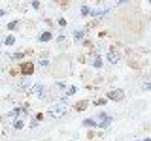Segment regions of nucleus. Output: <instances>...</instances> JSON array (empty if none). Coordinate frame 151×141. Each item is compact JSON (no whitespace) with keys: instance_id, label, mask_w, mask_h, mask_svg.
I'll list each match as a JSON object with an SVG mask.
<instances>
[{"instance_id":"7","label":"nucleus","mask_w":151,"mask_h":141,"mask_svg":"<svg viewBox=\"0 0 151 141\" xmlns=\"http://www.w3.org/2000/svg\"><path fill=\"white\" fill-rule=\"evenodd\" d=\"M51 40H53V32L51 30H44V32L38 34V41H40V43H47V41H51Z\"/></svg>"},{"instance_id":"16","label":"nucleus","mask_w":151,"mask_h":141,"mask_svg":"<svg viewBox=\"0 0 151 141\" xmlns=\"http://www.w3.org/2000/svg\"><path fill=\"white\" fill-rule=\"evenodd\" d=\"M13 128H15V130H23V128H25V120H23V119L13 120Z\"/></svg>"},{"instance_id":"3","label":"nucleus","mask_w":151,"mask_h":141,"mask_svg":"<svg viewBox=\"0 0 151 141\" xmlns=\"http://www.w3.org/2000/svg\"><path fill=\"white\" fill-rule=\"evenodd\" d=\"M9 117H15V119H25V117H28V109H27L25 105L15 107V109L9 111Z\"/></svg>"},{"instance_id":"2","label":"nucleus","mask_w":151,"mask_h":141,"mask_svg":"<svg viewBox=\"0 0 151 141\" xmlns=\"http://www.w3.org/2000/svg\"><path fill=\"white\" fill-rule=\"evenodd\" d=\"M104 98H106V100H111V102H123L125 100V92H123L121 88H113V90H108Z\"/></svg>"},{"instance_id":"28","label":"nucleus","mask_w":151,"mask_h":141,"mask_svg":"<svg viewBox=\"0 0 151 141\" xmlns=\"http://www.w3.org/2000/svg\"><path fill=\"white\" fill-rule=\"evenodd\" d=\"M144 141H151V137H145V139H144Z\"/></svg>"},{"instance_id":"18","label":"nucleus","mask_w":151,"mask_h":141,"mask_svg":"<svg viewBox=\"0 0 151 141\" xmlns=\"http://www.w3.org/2000/svg\"><path fill=\"white\" fill-rule=\"evenodd\" d=\"M81 45L85 47V49H93V45H94V43H93L91 40H89V38H85V40L81 41Z\"/></svg>"},{"instance_id":"8","label":"nucleus","mask_w":151,"mask_h":141,"mask_svg":"<svg viewBox=\"0 0 151 141\" xmlns=\"http://www.w3.org/2000/svg\"><path fill=\"white\" fill-rule=\"evenodd\" d=\"M102 64H104L102 56H100V55H93V58H91V66H93V68L100 70V68H102Z\"/></svg>"},{"instance_id":"12","label":"nucleus","mask_w":151,"mask_h":141,"mask_svg":"<svg viewBox=\"0 0 151 141\" xmlns=\"http://www.w3.org/2000/svg\"><path fill=\"white\" fill-rule=\"evenodd\" d=\"M79 11H81V17H91V6H87V4H83Z\"/></svg>"},{"instance_id":"27","label":"nucleus","mask_w":151,"mask_h":141,"mask_svg":"<svg viewBox=\"0 0 151 141\" xmlns=\"http://www.w3.org/2000/svg\"><path fill=\"white\" fill-rule=\"evenodd\" d=\"M4 15H6V9H2V8H0V17H4Z\"/></svg>"},{"instance_id":"4","label":"nucleus","mask_w":151,"mask_h":141,"mask_svg":"<svg viewBox=\"0 0 151 141\" xmlns=\"http://www.w3.org/2000/svg\"><path fill=\"white\" fill-rule=\"evenodd\" d=\"M89 105H91V102H89V100H79V102H76L74 105H72V109L76 113H83V111L89 109Z\"/></svg>"},{"instance_id":"23","label":"nucleus","mask_w":151,"mask_h":141,"mask_svg":"<svg viewBox=\"0 0 151 141\" xmlns=\"http://www.w3.org/2000/svg\"><path fill=\"white\" fill-rule=\"evenodd\" d=\"M30 6H32V8H34V9H40V8H42V2H32V4H30Z\"/></svg>"},{"instance_id":"10","label":"nucleus","mask_w":151,"mask_h":141,"mask_svg":"<svg viewBox=\"0 0 151 141\" xmlns=\"http://www.w3.org/2000/svg\"><path fill=\"white\" fill-rule=\"evenodd\" d=\"M85 32H87V30H85V28H78V30H74V40H85Z\"/></svg>"},{"instance_id":"11","label":"nucleus","mask_w":151,"mask_h":141,"mask_svg":"<svg viewBox=\"0 0 151 141\" xmlns=\"http://www.w3.org/2000/svg\"><path fill=\"white\" fill-rule=\"evenodd\" d=\"M19 25H21V21H17V19H15V21H9L6 28H8V32H15L17 28H19Z\"/></svg>"},{"instance_id":"15","label":"nucleus","mask_w":151,"mask_h":141,"mask_svg":"<svg viewBox=\"0 0 151 141\" xmlns=\"http://www.w3.org/2000/svg\"><path fill=\"white\" fill-rule=\"evenodd\" d=\"M83 126H91V128H94V126H98V120H94V119H85L83 120Z\"/></svg>"},{"instance_id":"26","label":"nucleus","mask_w":151,"mask_h":141,"mask_svg":"<svg viewBox=\"0 0 151 141\" xmlns=\"http://www.w3.org/2000/svg\"><path fill=\"white\" fill-rule=\"evenodd\" d=\"M144 90H151V83H145L144 85Z\"/></svg>"},{"instance_id":"6","label":"nucleus","mask_w":151,"mask_h":141,"mask_svg":"<svg viewBox=\"0 0 151 141\" xmlns=\"http://www.w3.org/2000/svg\"><path fill=\"white\" fill-rule=\"evenodd\" d=\"M98 126H100V128H108V126L111 124V115H108V113H100V115H98Z\"/></svg>"},{"instance_id":"24","label":"nucleus","mask_w":151,"mask_h":141,"mask_svg":"<svg viewBox=\"0 0 151 141\" xmlns=\"http://www.w3.org/2000/svg\"><path fill=\"white\" fill-rule=\"evenodd\" d=\"M57 87H59L60 90H64V88H66V83H63V81H60V83H57Z\"/></svg>"},{"instance_id":"22","label":"nucleus","mask_w":151,"mask_h":141,"mask_svg":"<svg viewBox=\"0 0 151 141\" xmlns=\"http://www.w3.org/2000/svg\"><path fill=\"white\" fill-rule=\"evenodd\" d=\"M57 23H59V26H66V19H63V17H59V19H57Z\"/></svg>"},{"instance_id":"9","label":"nucleus","mask_w":151,"mask_h":141,"mask_svg":"<svg viewBox=\"0 0 151 141\" xmlns=\"http://www.w3.org/2000/svg\"><path fill=\"white\" fill-rule=\"evenodd\" d=\"M25 56H27L25 51H17V53H13L12 56H9V58H12L13 62H23V58H25Z\"/></svg>"},{"instance_id":"25","label":"nucleus","mask_w":151,"mask_h":141,"mask_svg":"<svg viewBox=\"0 0 151 141\" xmlns=\"http://www.w3.org/2000/svg\"><path fill=\"white\" fill-rule=\"evenodd\" d=\"M40 64H42V66H47V64H49V60H47V58H42Z\"/></svg>"},{"instance_id":"1","label":"nucleus","mask_w":151,"mask_h":141,"mask_svg":"<svg viewBox=\"0 0 151 141\" xmlns=\"http://www.w3.org/2000/svg\"><path fill=\"white\" fill-rule=\"evenodd\" d=\"M17 68H19V75H23V77H30L36 72V64L32 60H23V62L17 64Z\"/></svg>"},{"instance_id":"21","label":"nucleus","mask_w":151,"mask_h":141,"mask_svg":"<svg viewBox=\"0 0 151 141\" xmlns=\"http://www.w3.org/2000/svg\"><path fill=\"white\" fill-rule=\"evenodd\" d=\"M96 135H98V132H94V130H89L87 132V139H94Z\"/></svg>"},{"instance_id":"19","label":"nucleus","mask_w":151,"mask_h":141,"mask_svg":"<svg viewBox=\"0 0 151 141\" xmlns=\"http://www.w3.org/2000/svg\"><path fill=\"white\" fill-rule=\"evenodd\" d=\"M68 88V90H66V96H72L74 92H78V87H76V85H70V87H66Z\"/></svg>"},{"instance_id":"20","label":"nucleus","mask_w":151,"mask_h":141,"mask_svg":"<svg viewBox=\"0 0 151 141\" xmlns=\"http://www.w3.org/2000/svg\"><path fill=\"white\" fill-rule=\"evenodd\" d=\"M34 120H36V122H42V120H45V113H42V111H40V113H36Z\"/></svg>"},{"instance_id":"17","label":"nucleus","mask_w":151,"mask_h":141,"mask_svg":"<svg viewBox=\"0 0 151 141\" xmlns=\"http://www.w3.org/2000/svg\"><path fill=\"white\" fill-rule=\"evenodd\" d=\"M8 75H9V77H19V68H17V66H12L9 72H8Z\"/></svg>"},{"instance_id":"14","label":"nucleus","mask_w":151,"mask_h":141,"mask_svg":"<svg viewBox=\"0 0 151 141\" xmlns=\"http://www.w3.org/2000/svg\"><path fill=\"white\" fill-rule=\"evenodd\" d=\"M106 103H108V100H106L104 96H100V98H96V100L93 102V105H96V107H102V105H106Z\"/></svg>"},{"instance_id":"13","label":"nucleus","mask_w":151,"mask_h":141,"mask_svg":"<svg viewBox=\"0 0 151 141\" xmlns=\"http://www.w3.org/2000/svg\"><path fill=\"white\" fill-rule=\"evenodd\" d=\"M4 45H8V47L15 45V36H13V34H8V36H6V40H4Z\"/></svg>"},{"instance_id":"5","label":"nucleus","mask_w":151,"mask_h":141,"mask_svg":"<svg viewBox=\"0 0 151 141\" xmlns=\"http://www.w3.org/2000/svg\"><path fill=\"white\" fill-rule=\"evenodd\" d=\"M106 58H108V62H110V64H117V62H119V58H121V55L115 51V47H110V49H108Z\"/></svg>"}]
</instances>
